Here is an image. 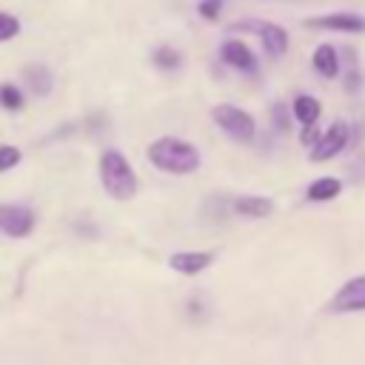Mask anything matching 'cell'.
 I'll use <instances>...</instances> for the list:
<instances>
[{"mask_svg":"<svg viewBox=\"0 0 365 365\" xmlns=\"http://www.w3.org/2000/svg\"><path fill=\"white\" fill-rule=\"evenodd\" d=\"M148 163L168 174H191L200 168V154L180 137H160L148 145Z\"/></svg>","mask_w":365,"mask_h":365,"instance_id":"cell-1","label":"cell"},{"mask_svg":"<svg viewBox=\"0 0 365 365\" xmlns=\"http://www.w3.org/2000/svg\"><path fill=\"white\" fill-rule=\"evenodd\" d=\"M100 182L111 200H131L137 194V177L128 160L114 148L103 151L100 157Z\"/></svg>","mask_w":365,"mask_h":365,"instance_id":"cell-2","label":"cell"},{"mask_svg":"<svg viewBox=\"0 0 365 365\" xmlns=\"http://www.w3.org/2000/svg\"><path fill=\"white\" fill-rule=\"evenodd\" d=\"M211 117H214V123H217L231 140H237V143H248V140L254 137V131H257L254 117H251L248 111L237 108V106H228V103L214 106Z\"/></svg>","mask_w":365,"mask_h":365,"instance_id":"cell-3","label":"cell"},{"mask_svg":"<svg viewBox=\"0 0 365 365\" xmlns=\"http://www.w3.org/2000/svg\"><path fill=\"white\" fill-rule=\"evenodd\" d=\"M234 31L237 29H248V31H257V37L262 40V48L268 57H279L288 51V31L277 23H268V20H242V23H234L231 26Z\"/></svg>","mask_w":365,"mask_h":365,"instance_id":"cell-4","label":"cell"},{"mask_svg":"<svg viewBox=\"0 0 365 365\" xmlns=\"http://www.w3.org/2000/svg\"><path fill=\"white\" fill-rule=\"evenodd\" d=\"M328 311H331V314L365 311V274L345 279V282L339 285V291L328 299Z\"/></svg>","mask_w":365,"mask_h":365,"instance_id":"cell-5","label":"cell"},{"mask_svg":"<svg viewBox=\"0 0 365 365\" xmlns=\"http://www.w3.org/2000/svg\"><path fill=\"white\" fill-rule=\"evenodd\" d=\"M348 125L342 123V120H336L325 134H319V140H317V145L311 148V160L314 163H325V160H331V157H336L345 145H348Z\"/></svg>","mask_w":365,"mask_h":365,"instance_id":"cell-6","label":"cell"},{"mask_svg":"<svg viewBox=\"0 0 365 365\" xmlns=\"http://www.w3.org/2000/svg\"><path fill=\"white\" fill-rule=\"evenodd\" d=\"M31 228H34V214H31V208L14 205V202L0 205V231H3L6 237H26V234H31Z\"/></svg>","mask_w":365,"mask_h":365,"instance_id":"cell-7","label":"cell"},{"mask_svg":"<svg viewBox=\"0 0 365 365\" xmlns=\"http://www.w3.org/2000/svg\"><path fill=\"white\" fill-rule=\"evenodd\" d=\"M311 29H331V31H345V34H362L365 31V17L356 11H334L325 17H311Z\"/></svg>","mask_w":365,"mask_h":365,"instance_id":"cell-8","label":"cell"},{"mask_svg":"<svg viewBox=\"0 0 365 365\" xmlns=\"http://www.w3.org/2000/svg\"><path fill=\"white\" fill-rule=\"evenodd\" d=\"M220 57H222V63H228L240 71H251V74L257 71V57L242 40H225L220 46Z\"/></svg>","mask_w":365,"mask_h":365,"instance_id":"cell-9","label":"cell"},{"mask_svg":"<svg viewBox=\"0 0 365 365\" xmlns=\"http://www.w3.org/2000/svg\"><path fill=\"white\" fill-rule=\"evenodd\" d=\"M214 262L211 251H177L168 257V265L180 274H200Z\"/></svg>","mask_w":365,"mask_h":365,"instance_id":"cell-10","label":"cell"},{"mask_svg":"<svg viewBox=\"0 0 365 365\" xmlns=\"http://www.w3.org/2000/svg\"><path fill=\"white\" fill-rule=\"evenodd\" d=\"M234 211L240 217H248V220H262L274 211V202L268 197H257V194H242L234 200Z\"/></svg>","mask_w":365,"mask_h":365,"instance_id":"cell-11","label":"cell"},{"mask_svg":"<svg viewBox=\"0 0 365 365\" xmlns=\"http://www.w3.org/2000/svg\"><path fill=\"white\" fill-rule=\"evenodd\" d=\"M311 63H314V71L319 74V77H336V71H339V57H336V48L331 46V43H319L317 48H314V57H311Z\"/></svg>","mask_w":365,"mask_h":365,"instance_id":"cell-12","label":"cell"},{"mask_svg":"<svg viewBox=\"0 0 365 365\" xmlns=\"http://www.w3.org/2000/svg\"><path fill=\"white\" fill-rule=\"evenodd\" d=\"M339 194H342V180L339 177H319L305 191V197L311 202H328V200H336Z\"/></svg>","mask_w":365,"mask_h":365,"instance_id":"cell-13","label":"cell"},{"mask_svg":"<svg viewBox=\"0 0 365 365\" xmlns=\"http://www.w3.org/2000/svg\"><path fill=\"white\" fill-rule=\"evenodd\" d=\"M319 114H322V106H319L317 97L299 94V97L294 100V117H297L302 125H314V123L319 120Z\"/></svg>","mask_w":365,"mask_h":365,"instance_id":"cell-14","label":"cell"},{"mask_svg":"<svg viewBox=\"0 0 365 365\" xmlns=\"http://www.w3.org/2000/svg\"><path fill=\"white\" fill-rule=\"evenodd\" d=\"M26 77H29V86H31L34 94H46V91L51 88V77H48V71H46L43 66L26 68Z\"/></svg>","mask_w":365,"mask_h":365,"instance_id":"cell-15","label":"cell"},{"mask_svg":"<svg viewBox=\"0 0 365 365\" xmlns=\"http://www.w3.org/2000/svg\"><path fill=\"white\" fill-rule=\"evenodd\" d=\"M0 106L9 108V111H20L23 108V91L11 83H3L0 86Z\"/></svg>","mask_w":365,"mask_h":365,"instance_id":"cell-16","label":"cell"},{"mask_svg":"<svg viewBox=\"0 0 365 365\" xmlns=\"http://www.w3.org/2000/svg\"><path fill=\"white\" fill-rule=\"evenodd\" d=\"M180 63H182V54L177 48L163 46L154 51V66H160V68H180Z\"/></svg>","mask_w":365,"mask_h":365,"instance_id":"cell-17","label":"cell"},{"mask_svg":"<svg viewBox=\"0 0 365 365\" xmlns=\"http://www.w3.org/2000/svg\"><path fill=\"white\" fill-rule=\"evenodd\" d=\"M17 31H20V20L11 17V14H6V11H0V43L17 37Z\"/></svg>","mask_w":365,"mask_h":365,"instance_id":"cell-18","label":"cell"},{"mask_svg":"<svg viewBox=\"0 0 365 365\" xmlns=\"http://www.w3.org/2000/svg\"><path fill=\"white\" fill-rule=\"evenodd\" d=\"M20 163V148L17 145H0V171H9Z\"/></svg>","mask_w":365,"mask_h":365,"instance_id":"cell-19","label":"cell"},{"mask_svg":"<svg viewBox=\"0 0 365 365\" xmlns=\"http://www.w3.org/2000/svg\"><path fill=\"white\" fill-rule=\"evenodd\" d=\"M200 14L205 20H217L220 17V0H202L200 3Z\"/></svg>","mask_w":365,"mask_h":365,"instance_id":"cell-20","label":"cell"},{"mask_svg":"<svg viewBox=\"0 0 365 365\" xmlns=\"http://www.w3.org/2000/svg\"><path fill=\"white\" fill-rule=\"evenodd\" d=\"M299 140H302L305 145H311V148H314V145H317V140H319V137H317V128H314V125H302Z\"/></svg>","mask_w":365,"mask_h":365,"instance_id":"cell-21","label":"cell"}]
</instances>
